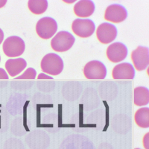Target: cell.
<instances>
[{
    "mask_svg": "<svg viewBox=\"0 0 149 149\" xmlns=\"http://www.w3.org/2000/svg\"><path fill=\"white\" fill-rule=\"evenodd\" d=\"M41 70L50 75H58L63 70V62L62 58L54 53H49L42 58L40 63Z\"/></svg>",
    "mask_w": 149,
    "mask_h": 149,
    "instance_id": "6da1fadb",
    "label": "cell"
},
{
    "mask_svg": "<svg viewBox=\"0 0 149 149\" xmlns=\"http://www.w3.org/2000/svg\"><path fill=\"white\" fill-rule=\"evenodd\" d=\"M2 49L6 56L9 58H16L23 54L26 49V44L21 37L10 36L4 41Z\"/></svg>",
    "mask_w": 149,
    "mask_h": 149,
    "instance_id": "7a4b0ae2",
    "label": "cell"
},
{
    "mask_svg": "<svg viewBox=\"0 0 149 149\" xmlns=\"http://www.w3.org/2000/svg\"><path fill=\"white\" fill-rule=\"evenodd\" d=\"M74 36L66 31H60L52 38L51 46L53 50L58 52H64L70 50L74 43Z\"/></svg>",
    "mask_w": 149,
    "mask_h": 149,
    "instance_id": "3957f363",
    "label": "cell"
},
{
    "mask_svg": "<svg viewBox=\"0 0 149 149\" xmlns=\"http://www.w3.org/2000/svg\"><path fill=\"white\" fill-rule=\"evenodd\" d=\"M58 30V24L52 17H42L36 25V31L42 39L48 40L55 34Z\"/></svg>",
    "mask_w": 149,
    "mask_h": 149,
    "instance_id": "277c9868",
    "label": "cell"
},
{
    "mask_svg": "<svg viewBox=\"0 0 149 149\" xmlns=\"http://www.w3.org/2000/svg\"><path fill=\"white\" fill-rule=\"evenodd\" d=\"M72 30L75 35L86 38L93 35L95 30V26L89 19H76L72 24Z\"/></svg>",
    "mask_w": 149,
    "mask_h": 149,
    "instance_id": "5b68a950",
    "label": "cell"
},
{
    "mask_svg": "<svg viewBox=\"0 0 149 149\" xmlns=\"http://www.w3.org/2000/svg\"><path fill=\"white\" fill-rule=\"evenodd\" d=\"M84 74L87 79H104L107 76V69L101 61H92L84 66Z\"/></svg>",
    "mask_w": 149,
    "mask_h": 149,
    "instance_id": "8992f818",
    "label": "cell"
},
{
    "mask_svg": "<svg viewBox=\"0 0 149 149\" xmlns=\"http://www.w3.org/2000/svg\"><path fill=\"white\" fill-rule=\"evenodd\" d=\"M131 60L137 71L146 70L149 64V50L148 47L138 46L131 53Z\"/></svg>",
    "mask_w": 149,
    "mask_h": 149,
    "instance_id": "52a82bcc",
    "label": "cell"
},
{
    "mask_svg": "<svg viewBox=\"0 0 149 149\" xmlns=\"http://www.w3.org/2000/svg\"><path fill=\"white\" fill-rule=\"evenodd\" d=\"M127 12L125 8L119 4L109 5L104 13V19L113 23H120L126 19Z\"/></svg>",
    "mask_w": 149,
    "mask_h": 149,
    "instance_id": "ba28073f",
    "label": "cell"
},
{
    "mask_svg": "<svg viewBox=\"0 0 149 149\" xmlns=\"http://www.w3.org/2000/svg\"><path fill=\"white\" fill-rule=\"evenodd\" d=\"M117 36V29L113 24L102 23L96 30V37L99 42L108 44L114 40Z\"/></svg>",
    "mask_w": 149,
    "mask_h": 149,
    "instance_id": "9c48e42d",
    "label": "cell"
},
{
    "mask_svg": "<svg viewBox=\"0 0 149 149\" xmlns=\"http://www.w3.org/2000/svg\"><path fill=\"white\" fill-rule=\"evenodd\" d=\"M106 54L110 61L113 63H119L127 57V49L122 42H113L107 47Z\"/></svg>",
    "mask_w": 149,
    "mask_h": 149,
    "instance_id": "30bf717a",
    "label": "cell"
},
{
    "mask_svg": "<svg viewBox=\"0 0 149 149\" xmlns=\"http://www.w3.org/2000/svg\"><path fill=\"white\" fill-rule=\"evenodd\" d=\"M112 76L114 79H134L135 70L129 63H122L116 65L112 71Z\"/></svg>",
    "mask_w": 149,
    "mask_h": 149,
    "instance_id": "8fae6325",
    "label": "cell"
},
{
    "mask_svg": "<svg viewBox=\"0 0 149 149\" xmlns=\"http://www.w3.org/2000/svg\"><path fill=\"white\" fill-rule=\"evenodd\" d=\"M74 14L81 18L89 17L95 11V4L90 0H81L74 6Z\"/></svg>",
    "mask_w": 149,
    "mask_h": 149,
    "instance_id": "7c38bea8",
    "label": "cell"
},
{
    "mask_svg": "<svg viewBox=\"0 0 149 149\" xmlns=\"http://www.w3.org/2000/svg\"><path fill=\"white\" fill-rule=\"evenodd\" d=\"M27 66L26 60L23 58L9 59L5 63V69L9 75L11 77L17 76L21 72L23 71Z\"/></svg>",
    "mask_w": 149,
    "mask_h": 149,
    "instance_id": "4fadbf2b",
    "label": "cell"
},
{
    "mask_svg": "<svg viewBox=\"0 0 149 149\" xmlns=\"http://www.w3.org/2000/svg\"><path fill=\"white\" fill-rule=\"evenodd\" d=\"M134 103L136 106H146L149 103L148 89L144 86H137L134 91Z\"/></svg>",
    "mask_w": 149,
    "mask_h": 149,
    "instance_id": "5bb4252c",
    "label": "cell"
},
{
    "mask_svg": "<svg viewBox=\"0 0 149 149\" xmlns=\"http://www.w3.org/2000/svg\"><path fill=\"white\" fill-rule=\"evenodd\" d=\"M134 120L139 127L148 128L149 127V108L142 107L136 112Z\"/></svg>",
    "mask_w": 149,
    "mask_h": 149,
    "instance_id": "9a60e30c",
    "label": "cell"
},
{
    "mask_svg": "<svg viewBox=\"0 0 149 149\" xmlns=\"http://www.w3.org/2000/svg\"><path fill=\"white\" fill-rule=\"evenodd\" d=\"M28 8L31 13L39 15L47 10L48 2L46 0H29Z\"/></svg>",
    "mask_w": 149,
    "mask_h": 149,
    "instance_id": "2e32d148",
    "label": "cell"
},
{
    "mask_svg": "<svg viewBox=\"0 0 149 149\" xmlns=\"http://www.w3.org/2000/svg\"><path fill=\"white\" fill-rule=\"evenodd\" d=\"M37 76V72L33 68H29L24 73L17 78H15L16 79H34Z\"/></svg>",
    "mask_w": 149,
    "mask_h": 149,
    "instance_id": "e0dca14e",
    "label": "cell"
},
{
    "mask_svg": "<svg viewBox=\"0 0 149 149\" xmlns=\"http://www.w3.org/2000/svg\"><path fill=\"white\" fill-rule=\"evenodd\" d=\"M8 75L6 71L2 68H0V79H8Z\"/></svg>",
    "mask_w": 149,
    "mask_h": 149,
    "instance_id": "ac0fdd59",
    "label": "cell"
},
{
    "mask_svg": "<svg viewBox=\"0 0 149 149\" xmlns=\"http://www.w3.org/2000/svg\"><path fill=\"white\" fill-rule=\"evenodd\" d=\"M38 79H52L53 78H52L51 75H48V74H46L45 73H41L38 75L37 77Z\"/></svg>",
    "mask_w": 149,
    "mask_h": 149,
    "instance_id": "d6986e66",
    "label": "cell"
},
{
    "mask_svg": "<svg viewBox=\"0 0 149 149\" xmlns=\"http://www.w3.org/2000/svg\"><path fill=\"white\" fill-rule=\"evenodd\" d=\"M3 39H4V32H3V31L0 29V44L3 42Z\"/></svg>",
    "mask_w": 149,
    "mask_h": 149,
    "instance_id": "ffe728a7",
    "label": "cell"
},
{
    "mask_svg": "<svg viewBox=\"0 0 149 149\" xmlns=\"http://www.w3.org/2000/svg\"><path fill=\"white\" fill-rule=\"evenodd\" d=\"M6 3H7V0H0V8L4 7Z\"/></svg>",
    "mask_w": 149,
    "mask_h": 149,
    "instance_id": "44dd1931",
    "label": "cell"
},
{
    "mask_svg": "<svg viewBox=\"0 0 149 149\" xmlns=\"http://www.w3.org/2000/svg\"><path fill=\"white\" fill-rule=\"evenodd\" d=\"M0 61H1V57H0Z\"/></svg>",
    "mask_w": 149,
    "mask_h": 149,
    "instance_id": "7402d4cb",
    "label": "cell"
},
{
    "mask_svg": "<svg viewBox=\"0 0 149 149\" xmlns=\"http://www.w3.org/2000/svg\"><path fill=\"white\" fill-rule=\"evenodd\" d=\"M135 149H140V148H135Z\"/></svg>",
    "mask_w": 149,
    "mask_h": 149,
    "instance_id": "603a6c76",
    "label": "cell"
}]
</instances>
